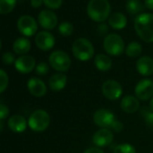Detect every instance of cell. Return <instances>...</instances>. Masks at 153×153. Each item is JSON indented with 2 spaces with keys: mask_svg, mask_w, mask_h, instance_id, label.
I'll use <instances>...</instances> for the list:
<instances>
[{
  "mask_svg": "<svg viewBox=\"0 0 153 153\" xmlns=\"http://www.w3.org/2000/svg\"><path fill=\"white\" fill-rule=\"evenodd\" d=\"M137 35L145 42H153V14L142 13L134 19Z\"/></svg>",
  "mask_w": 153,
  "mask_h": 153,
  "instance_id": "1",
  "label": "cell"
},
{
  "mask_svg": "<svg viewBox=\"0 0 153 153\" xmlns=\"http://www.w3.org/2000/svg\"><path fill=\"white\" fill-rule=\"evenodd\" d=\"M88 16L95 22H105L110 16L111 5L109 0H90L87 7Z\"/></svg>",
  "mask_w": 153,
  "mask_h": 153,
  "instance_id": "2",
  "label": "cell"
},
{
  "mask_svg": "<svg viewBox=\"0 0 153 153\" xmlns=\"http://www.w3.org/2000/svg\"><path fill=\"white\" fill-rule=\"evenodd\" d=\"M72 53L80 61H88L94 57L95 49L92 42L86 38H79L72 44Z\"/></svg>",
  "mask_w": 153,
  "mask_h": 153,
  "instance_id": "3",
  "label": "cell"
},
{
  "mask_svg": "<svg viewBox=\"0 0 153 153\" xmlns=\"http://www.w3.org/2000/svg\"><path fill=\"white\" fill-rule=\"evenodd\" d=\"M51 123V116L45 110L37 109L33 111L28 119V125L33 131H44Z\"/></svg>",
  "mask_w": 153,
  "mask_h": 153,
  "instance_id": "4",
  "label": "cell"
},
{
  "mask_svg": "<svg viewBox=\"0 0 153 153\" xmlns=\"http://www.w3.org/2000/svg\"><path fill=\"white\" fill-rule=\"evenodd\" d=\"M104 49L111 56H120L124 51V42L116 33H109L104 39Z\"/></svg>",
  "mask_w": 153,
  "mask_h": 153,
  "instance_id": "5",
  "label": "cell"
},
{
  "mask_svg": "<svg viewBox=\"0 0 153 153\" xmlns=\"http://www.w3.org/2000/svg\"><path fill=\"white\" fill-rule=\"evenodd\" d=\"M49 62L52 68L59 72L67 71L71 65L69 56L63 51H55L51 52L49 57Z\"/></svg>",
  "mask_w": 153,
  "mask_h": 153,
  "instance_id": "6",
  "label": "cell"
},
{
  "mask_svg": "<svg viewBox=\"0 0 153 153\" xmlns=\"http://www.w3.org/2000/svg\"><path fill=\"white\" fill-rule=\"evenodd\" d=\"M102 93L104 97L111 101L119 99L123 95L122 85L114 79H108L102 85Z\"/></svg>",
  "mask_w": 153,
  "mask_h": 153,
  "instance_id": "7",
  "label": "cell"
},
{
  "mask_svg": "<svg viewBox=\"0 0 153 153\" xmlns=\"http://www.w3.org/2000/svg\"><path fill=\"white\" fill-rule=\"evenodd\" d=\"M17 28L23 35L30 37L37 32L38 25L33 16L29 15H24L20 16L17 21Z\"/></svg>",
  "mask_w": 153,
  "mask_h": 153,
  "instance_id": "8",
  "label": "cell"
},
{
  "mask_svg": "<svg viewBox=\"0 0 153 153\" xmlns=\"http://www.w3.org/2000/svg\"><path fill=\"white\" fill-rule=\"evenodd\" d=\"M136 97L141 101H148L153 97V81L149 79H140L135 86Z\"/></svg>",
  "mask_w": 153,
  "mask_h": 153,
  "instance_id": "9",
  "label": "cell"
},
{
  "mask_svg": "<svg viewBox=\"0 0 153 153\" xmlns=\"http://www.w3.org/2000/svg\"><path fill=\"white\" fill-rule=\"evenodd\" d=\"M115 116L114 113L108 109L102 108L98 109L95 112L93 115V121L96 123V125L101 127V128H110L112 123L114 122Z\"/></svg>",
  "mask_w": 153,
  "mask_h": 153,
  "instance_id": "10",
  "label": "cell"
},
{
  "mask_svg": "<svg viewBox=\"0 0 153 153\" xmlns=\"http://www.w3.org/2000/svg\"><path fill=\"white\" fill-rule=\"evenodd\" d=\"M38 22L41 26L46 30L54 29L58 25L57 15L51 10L43 9L38 15Z\"/></svg>",
  "mask_w": 153,
  "mask_h": 153,
  "instance_id": "11",
  "label": "cell"
},
{
  "mask_svg": "<svg viewBox=\"0 0 153 153\" xmlns=\"http://www.w3.org/2000/svg\"><path fill=\"white\" fill-rule=\"evenodd\" d=\"M35 44L42 51H50L55 45V38L48 31H42L35 36Z\"/></svg>",
  "mask_w": 153,
  "mask_h": 153,
  "instance_id": "12",
  "label": "cell"
},
{
  "mask_svg": "<svg viewBox=\"0 0 153 153\" xmlns=\"http://www.w3.org/2000/svg\"><path fill=\"white\" fill-rule=\"evenodd\" d=\"M15 67L18 72L22 74H28L36 67L35 59L30 55H22L16 59Z\"/></svg>",
  "mask_w": 153,
  "mask_h": 153,
  "instance_id": "13",
  "label": "cell"
},
{
  "mask_svg": "<svg viewBox=\"0 0 153 153\" xmlns=\"http://www.w3.org/2000/svg\"><path fill=\"white\" fill-rule=\"evenodd\" d=\"M114 140V133L106 128H101L93 135V142L98 148L107 147L112 144Z\"/></svg>",
  "mask_w": 153,
  "mask_h": 153,
  "instance_id": "14",
  "label": "cell"
},
{
  "mask_svg": "<svg viewBox=\"0 0 153 153\" xmlns=\"http://www.w3.org/2000/svg\"><path fill=\"white\" fill-rule=\"evenodd\" d=\"M27 88L29 92L36 97H42L46 95L47 88L45 83L37 78H32L27 82Z\"/></svg>",
  "mask_w": 153,
  "mask_h": 153,
  "instance_id": "15",
  "label": "cell"
},
{
  "mask_svg": "<svg viewBox=\"0 0 153 153\" xmlns=\"http://www.w3.org/2000/svg\"><path fill=\"white\" fill-rule=\"evenodd\" d=\"M136 69L141 76H151L153 74V59L149 56L140 57L136 62Z\"/></svg>",
  "mask_w": 153,
  "mask_h": 153,
  "instance_id": "16",
  "label": "cell"
},
{
  "mask_svg": "<svg viewBox=\"0 0 153 153\" xmlns=\"http://www.w3.org/2000/svg\"><path fill=\"white\" fill-rule=\"evenodd\" d=\"M7 124H8V127L11 131H13L14 132L21 133L26 130L28 122L26 121V119L23 115L14 114L9 118Z\"/></svg>",
  "mask_w": 153,
  "mask_h": 153,
  "instance_id": "17",
  "label": "cell"
},
{
  "mask_svg": "<svg viewBox=\"0 0 153 153\" xmlns=\"http://www.w3.org/2000/svg\"><path fill=\"white\" fill-rule=\"evenodd\" d=\"M120 106L122 110L127 114H132L139 110L140 102L136 97L133 96H125L121 101Z\"/></svg>",
  "mask_w": 153,
  "mask_h": 153,
  "instance_id": "18",
  "label": "cell"
},
{
  "mask_svg": "<svg viewBox=\"0 0 153 153\" xmlns=\"http://www.w3.org/2000/svg\"><path fill=\"white\" fill-rule=\"evenodd\" d=\"M68 82V76L64 73H56L49 79V87L53 91H60L64 89Z\"/></svg>",
  "mask_w": 153,
  "mask_h": 153,
  "instance_id": "19",
  "label": "cell"
},
{
  "mask_svg": "<svg viewBox=\"0 0 153 153\" xmlns=\"http://www.w3.org/2000/svg\"><path fill=\"white\" fill-rule=\"evenodd\" d=\"M109 25L115 30H122L127 25V18L126 16L120 12H115L112 14L108 18Z\"/></svg>",
  "mask_w": 153,
  "mask_h": 153,
  "instance_id": "20",
  "label": "cell"
},
{
  "mask_svg": "<svg viewBox=\"0 0 153 153\" xmlns=\"http://www.w3.org/2000/svg\"><path fill=\"white\" fill-rule=\"evenodd\" d=\"M31 50V42L25 37L17 38L13 44V51L19 55H25Z\"/></svg>",
  "mask_w": 153,
  "mask_h": 153,
  "instance_id": "21",
  "label": "cell"
},
{
  "mask_svg": "<svg viewBox=\"0 0 153 153\" xmlns=\"http://www.w3.org/2000/svg\"><path fill=\"white\" fill-rule=\"evenodd\" d=\"M94 63L97 68L100 71H107L113 66V61L110 59V57L102 53L96 55Z\"/></svg>",
  "mask_w": 153,
  "mask_h": 153,
  "instance_id": "22",
  "label": "cell"
},
{
  "mask_svg": "<svg viewBox=\"0 0 153 153\" xmlns=\"http://www.w3.org/2000/svg\"><path fill=\"white\" fill-rule=\"evenodd\" d=\"M125 7L130 15H137L144 9V6L140 0H127Z\"/></svg>",
  "mask_w": 153,
  "mask_h": 153,
  "instance_id": "23",
  "label": "cell"
},
{
  "mask_svg": "<svg viewBox=\"0 0 153 153\" xmlns=\"http://www.w3.org/2000/svg\"><path fill=\"white\" fill-rule=\"evenodd\" d=\"M141 52H142V47L137 42H130L125 49V53L130 58H137L141 54Z\"/></svg>",
  "mask_w": 153,
  "mask_h": 153,
  "instance_id": "24",
  "label": "cell"
},
{
  "mask_svg": "<svg viewBox=\"0 0 153 153\" xmlns=\"http://www.w3.org/2000/svg\"><path fill=\"white\" fill-rule=\"evenodd\" d=\"M145 124L153 131V112L149 107H142L140 111Z\"/></svg>",
  "mask_w": 153,
  "mask_h": 153,
  "instance_id": "25",
  "label": "cell"
},
{
  "mask_svg": "<svg viewBox=\"0 0 153 153\" xmlns=\"http://www.w3.org/2000/svg\"><path fill=\"white\" fill-rule=\"evenodd\" d=\"M16 5V0H0V14H9L14 10Z\"/></svg>",
  "mask_w": 153,
  "mask_h": 153,
  "instance_id": "26",
  "label": "cell"
},
{
  "mask_svg": "<svg viewBox=\"0 0 153 153\" xmlns=\"http://www.w3.org/2000/svg\"><path fill=\"white\" fill-rule=\"evenodd\" d=\"M114 153H136V149L130 143H121L115 146Z\"/></svg>",
  "mask_w": 153,
  "mask_h": 153,
  "instance_id": "27",
  "label": "cell"
},
{
  "mask_svg": "<svg viewBox=\"0 0 153 153\" xmlns=\"http://www.w3.org/2000/svg\"><path fill=\"white\" fill-rule=\"evenodd\" d=\"M74 31V26L69 22H62L59 25V33L63 36H70Z\"/></svg>",
  "mask_w": 153,
  "mask_h": 153,
  "instance_id": "28",
  "label": "cell"
},
{
  "mask_svg": "<svg viewBox=\"0 0 153 153\" xmlns=\"http://www.w3.org/2000/svg\"><path fill=\"white\" fill-rule=\"evenodd\" d=\"M8 83H9V79L7 72L0 68V94L3 93L7 88Z\"/></svg>",
  "mask_w": 153,
  "mask_h": 153,
  "instance_id": "29",
  "label": "cell"
},
{
  "mask_svg": "<svg viewBox=\"0 0 153 153\" xmlns=\"http://www.w3.org/2000/svg\"><path fill=\"white\" fill-rule=\"evenodd\" d=\"M49 70H50V68L46 62H40L35 67V72L39 76H44V75L48 74Z\"/></svg>",
  "mask_w": 153,
  "mask_h": 153,
  "instance_id": "30",
  "label": "cell"
},
{
  "mask_svg": "<svg viewBox=\"0 0 153 153\" xmlns=\"http://www.w3.org/2000/svg\"><path fill=\"white\" fill-rule=\"evenodd\" d=\"M43 3L51 9H58L62 5V0H43Z\"/></svg>",
  "mask_w": 153,
  "mask_h": 153,
  "instance_id": "31",
  "label": "cell"
},
{
  "mask_svg": "<svg viewBox=\"0 0 153 153\" xmlns=\"http://www.w3.org/2000/svg\"><path fill=\"white\" fill-rule=\"evenodd\" d=\"M2 60H3V62L5 64L11 65L12 63L16 62V58H15V55L12 52H6V53L3 54Z\"/></svg>",
  "mask_w": 153,
  "mask_h": 153,
  "instance_id": "32",
  "label": "cell"
},
{
  "mask_svg": "<svg viewBox=\"0 0 153 153\" xmlns=\"http://www.w3.org/2000/svg\"><path fill=\"white\" fill-rule=\"evenodd\" d=\"M109 129H111V130L114 131V132L119 133V132H121V131L123 130V123H122L121 121H119V120H114V122L112 123V125L110 126Z\"/></svg>",
  "mask_w": 153,
  "mask_h": 153,
  "instance_id": "33",
  "label": "cell"
},
{
  "mask_svg": "<svg viewBox=\"0 0 153 153\" xmlns=\"http://www.w3.org/2000/svg\"><path fill=\"white\" fill-rule=\"evenodd\" d=\"M9 115V109L7 105L0 104V120H4Z\"/></svg>",
  "mask_w": 153,
  "mask_h": 153,
  "instance_id": "34",
  "label": "cell"
},
{
  "mask_svg": "<svg viewBox=\"0 0 153 153\" xmlns=\"http://www.w3.org/2000/svg\"><path fill=\"white\" fill-rule=\"evenodd\" d=\"M83 153H105V152L98 147H91L87 149Z\"/></svg>",
  "mask_w": 153,
  "mask_h": 153,
  "instance_id": "35",
  "label": "cell"
},
{
  "mask_svg": "<svg viewBox=\"0 0 153 153\" xmlns=\"http://www.w3.org/2000/svg\"><path fill=\"white\" fill-rule=\"evenodd\" d=\"M107 31H108V27H107V25L105 24H102V25H98V32H99L100 34L103 35L105 33H107Z\"/></svg>",
  "mask_w": 153,
  "mask_h": 153,
  "instance_id": "36",
  "label": "cell"
},
{
  "mask_svg": "<svg viewBox=\"0 0 153 153\" xmlns=\"http://www.w3.org/2000/svg\"><path fill=\"white\" fill-rule=\"evenodd\" d=\"M43 3V0H31V6L34 8L40 7Z\"/></svg>",
  "mask_w": 153,
  "mask_h": 153,
  "instance_id": "37",
  "label": "cell"
},
{
  "mask_svg": "<svg viewBox=\"0 0 153 153\" xmlns=\"http://www.w3.org/2000/svg\"><path fill=\"white\" fill-rule=\"evenodd\" d=\"M145 7L150 10H153V0H145Z\"/></svg>",
  "mask_w": 153,
  "mask_h": 153,
  "instance_id": "38",
  "label": "cell"
},
{
  "mask_svg": "<svg viewBox=\"0 0 153 153\" xmlns=\"http://www.w3.org/2000/svg\"><path fill=\"white\" fill-rule=\"evenodd\" d=\"M149 108L153 112V97H151L150 101H149Z\"/></svg>",
  "mask_w": 153,
  "mask_h": 153,
  "instance_id": "39",
  "label": "cell"
},
{
  "mask_svg": "<svg viewBox=\"0 0 153 153\" xmlns=\"http://www.w3.org/2000/svg\"><path fill=\"white\" fill-rule=\"evenodd\" d=\"M3 127H4L3 122H2V120H0V132L2 131V130H3Z\"/></svg>",
  "mask_w": 153,
  "mask_h": 153,
  "instance_id": "40",
  "label": "cell"
},
{
  "mask_svg": "<svg viewBox=\"0 0 153 153\" xmlns=\"http://www.w3.org/2000/svg\"><path fill=\"white\" fill-rule=\"evenodd\" d=\"M2 48V41H1V38H0V50Z\"/></svg>",
  "mask_w": 153,
  "mask_h": 153,
  "instance_id": "41",
  "label": "cell"
},
{
  "mask_svg": "<svg viewBox=\"0 0 153 153\" xmlns=\"http://www.w3.org/2000/svg\"><path fill=\"white\" fill-rule=\"evenodd\" d=\"M152 81H153V76H152Z\"/></svg>",
  "mask_w": 153,
  "mask_h": 153,
  "instance_id": "42",
  "label": "cell"
}]
</instances>
